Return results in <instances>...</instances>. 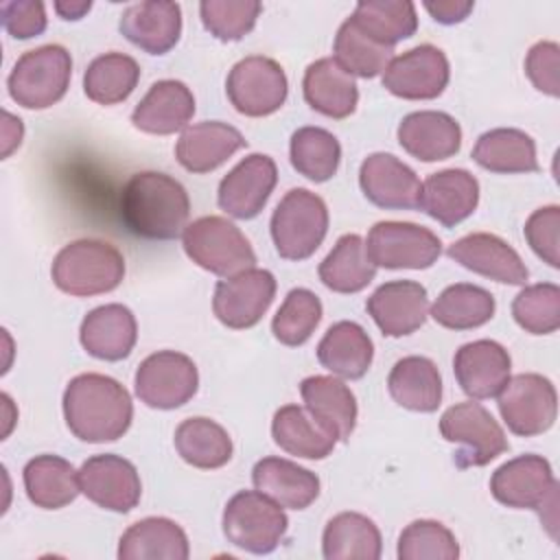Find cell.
I'll use <instances>...</instances> for the list:
<instances>
[{"mask_svg":"<svg viewBox=\"0 0 560 560\" xmlns=\"http://www.w3.org/2000/svg\"><path fill=\"white\" fill-rule=\"evenodd\" d=\"M22 133H24V127H22V120L15 118L13 114L4 112V129H2V138H4V149H2V158H9V153L20 147L22 142Z\"/></svg>","mask_w":560,"mask_h":560,"instance_id":"db71d44e","label":"cell"},{"mask_svg":"<svg viewBox=\"0 0 560 560\" xmlns=\"http://www.w3.org/2000/svg\"><path fill=\"white\" fill-rule=\"evenodd\" d=\"M83 350L101 361L127 359L138 339L133 313L122 304H103L92 308L79 328Z\"/></svg>","mask_w":560,"mask_h":560,"instance_id":"4316f807","label":"cell"},{"mask_svg":"<svg viewBox=\"0 0 560 560\" xmlns=\"http://www.w3.org/2000/svg\"><path fill=\"white\" fill-rule=\"evenodd\" d=\"M446 254L464 269L490 278L494 282L525 284L529 278V271L518 252L510 243L490 232L466 234L451 243Z\"/></svg>","mask_w":560,"mask_h":560,"instance_id":"d6986e66","label":"cell"},{"mask_svg":"<svg viewBox=\"0 0 560 560\" xmlns=\"http://www.w3.org/2000/svg\"><path fill=\"white\" fill-rule=\"evenodd\" d=\"M262 11L256 0H203L199 4V18L210 35L221 42H238L254 26Z\"/></svg>","mask_w":560,"mask_h":560,"instance_id":"c3c4849f","label":"cell"},{"mask_svg":"<svg viewBox=\"0 0 560 560\" xmlns=\"http://www.w3.org/2000/svg\"><path fill=\"white\" fill-rule=\"evenodd\" d=\"M304 407L322 422L337 440L348 442L357 424V398L350 387L335 376H306L300 383Z\"/></svg>","mask_w":560,"mask_h":560,"instance_id":"4dcf8cb0","label":"cell"},{"mask_svg":"<svg viewBox=\"0 0 560 560\" xmlns=\"http://www.w3.org/2000/svg\"><path fill=\"white\" fill-rule=\"evenodd\" d=\"M24 490L33 505L42 510H59L81 492L79 470L59 455H37L22 470Z\"/></svg>","mask_w":560,"mask_h":560,"instance_id":"e575fe53","label":"cell"},{"mask_svg":"<svg viewBox=\"0 0 560 560\" xmlns=\"http://www.w3.org/2000/svg\"><path fill=\"white\" fill-rule=\"evenodd\" d=\"M50 278L59 291L74 298L109 293L125 278V258L107 241L79 238L57 252Z\"/></svg>","mask_w":560,"mask_h":560,"instance_id":"3957f363","label":"cell"},{"mask_svg":"<svg viewBox=\"0 0 560 560\" xmlns=\"http://www.w3.org/2000/svg\"><path fill=\"white\" fill-rule=\"evenodd\" d=\"M289 158L302 177L322 184L339 171L341 144L324 127H300L291 136Z\"/></svg>","mask_w":560,"mask_h":560,"instance_id":"7bdbcfd3","label":"cell"},{"mask_svg":"<svg viewBox=\"0 0 560 560\" xmlns=\"http://www.w3.org/2000/svg\"><path fill=\"white\" fill-rule=\"evenodd\" d=\"M118 28L140 50L164 55L179 42L182 9L171 0L136 2L122 11Z\"/></svg>","mask_w":560,"mask_h":560,"instance_id":"7402d4cb","label":"cell"},{"mask_svg":"<svg viewBox=\"0 0 560 560\" xmlns=\"http://www.w3.org/2000/svg\"><path fill=\"white\" fill-rule=\"evenodd\" d=\"M92 9V2H55V11L63 18V20H79L83 18L88 11Z\"/></svg>","mask_w":560,"mask_h":560,"instance_id":"11a10c76","label":"cell"},{"mask_svg":"<svg viewBox=\"0 0 560 560\" xmlns=\"http://www.w3.org/2000/svg\"><path fill=\"white\" fill-rule=\"evenodd\" d=\"M525 241L532 247V252L547 262L549 267L558 269L560 267V256H558V234H560V208L553 206H542L534 210L523 228Z\"/></svg>","mask_w":560,"mask_h":560,"instance_id":"681fc988","label":"cell"},{"mask_svg":"<svg viewBox=\"0 0 560 560\" xmlns=\"http://www.w3.org/2000/svg\"><path fill=\"white\" fill-rule=\"evenodd\" d=\"M475 2L470 0H442V2H424V9L440 24H457L468 18Z\"/></svg>","mask_w":560,"mask_h":560,"instance_id":"f5cc1de1","label":"cell"},{"mask_svg":"<svg viewBox=\"0 0 560 560\" xmlns=\"http://www.w3.org/2000/svg\"><path fill=\"white\" fill-rule=\"evenodd\" d=\"M319 280L335 293H359L376 276V267L365 252V241L359 234H343L319 262Z\"/></svg>","mask_w":560,"mask_h":560,"instance_id":"f35d334b","label":"cell"},{"mask_svg":"<svg viewBox=\"0 0 560 560\" xmlns=\"http://www.w3.org/2000/svg\"><path fill=\"white\" fill-rule=\"evenodd\" d=\"M177 455L201 470H214L225 466L232 459V438L230 433L214 420L195 416L186 418L177 424L175 435Z\"/></svg>","mask_w":560,"mask_h":560,"instance_id":"74e56055","label":"cell"},{"mask_svg":"<svg viewBox=\"0 0 560 560\" xmlns=\"http://www.w3.org/2000/svg\"><path fill=\"white\" fill-rule=\"evenodd\" d=\"M136 396L151 409H177L186 405L199 387L195 361L175 350H158L140 361L133 376Z\"/></svg>","mask_w":560,"mask_h":560,"instance_id":"7c38bea8","label":"cell"},{"mask_svg":"<svg viewBox=\"0 0 560 560\" xmlns=\"http://www.w3.org/2000/svg\"><path fill=\"white\" fill-rule=\"evenodd\" d=\"M494 308L497 304L488 289L455 282L438 295L429 315L448 330H470L488 324L494 317Z\"/></svg>","mask_w":560,"mask_h":560,"instance_id":"ab89813d","label":"cell"},{"mask_svg":"<svg viewBox=\"0 0 560 560\" xmlns=\"http://www.w3.org/2000/svg\"><path fill=\"white\" fill-rule=\"evenodd\" d=\"M79 486L92 503L118 514L131 512L142 494L136 466L114 453L88 457L79 468Z\"/></svg>","mask_w":560,"mask_h":560,"instance_id":"2e32d148","label":"cell"},{"mask_svg":"<svg viewBox=\"0 0 560 560\" xmlns=\"http://www.w3.org/2000/svg\"><path fill=\"white\" fill-rule=\"evenodd\" d=\"M383 540L376 523L359 512L335 514L322 534L326 560H378Z\"/></svg>","mask_w":560,"mask_h":560,"instance_id":"8d00e7d4","label":"cell"},{"mask_svg":"<svg viewBox=\"0 0 560 560\" xmlns=\"http://www.w3.org/2000/svg\"><path fill=\"white\" fill-rule=\"evenodd\" d=\"M512 359L508 350L492 339L464 343L453 357L457 385L470 400L494 398L510 378Z\"/></svg>","mask_w":560,"mask_h":560,"instance_id":"44dd1931","label":"cell"},{"mask_svg":"<svg viewBox=\"0 0 560 560\" xmlns=\"http://www.w3.org/2000/svg\"><path fill=\"white\" fill-rule=\"evenodd\" d=\"M497 405L503 422L514 435L534 438L549 431L558 416L553 383L536 372H523L501 387Z\"/></svg>","mask_w":560,"mask_h":560,"instance_id":"8fae6325","label":"cell"},{"mask_svg":"<svg viewBox=\"0 0 560 560\" xmlns=\"http://www.w3.org/2000/svg\"><path fill=\"white\" fill-rule=\"evenodd\" d=\"M225 94L238 114L262 118L284 105L289 81L276 59L265 55H249L236 61L228 72Z\"/></svg>","mask_w":560,"mask_h":560,"instance_id":"30bf717a","label":"cell"},{"mask_svg":"<svg viewBox=\"0 0 560 560\" xmlns=\"http://www.w3.org/2000/svg\"><path fill=\"white\" fill-rule=\"evenodd\" d=\"M451 79L446 55L433 44H420L394 57L383 70V88L405 101L438 98Z\"/></svg>","mask_w":560,"mask_h":560,"instance_id":"9a60e30c","label":"cell"},{"mask_svg":"<svg viewBox=\"0 0 560 560\" xmlns=\"http://www.w3.org/2000/svg\"><path fill=\"white\" fill-rule=\"evenodd\" d=\"M273 298V273L252 267L217 282L212 295V313L223 326L232 330H245L262 319Z\"/></svg>","mask_w":560,"mask_h":560,"instance_id":"5bb4252c","label":"cell"},{"mask_svg":"<svg viewBox=\"0 0 560 560\" xmlns=\"http://www.w3.org/2000/svg\"><path fill=\"white\" fill-rule=\"evenodd\" d=\"M271 435L284 453L304 459H324L337 444V438L300 405H284L273 413Z\"/></svg>","mask_w":560,"mask_h":560,"instance_id":"836d02e7","label":"cell"},{"mask_svg":"<svg viewBox=\"0 0 560 560\" xmlns=\"http://www.w3.org/2000/svg\"><path fill=\"white\" fill-rule=\"evenodd\" d=\"M223 536L234 547L265 556L271 553L289 529V518L276 501L258 490L236 492L223 510Z\"/></svg>","mask_w":560,"mask_h":560,"instance_id":"52a82bcc","label":"cell"},{"mask_svg":"<svg viewBox=\"0 0 560 560\" xmlns=\"http://www.w3.org/2000/svg\"><path fill=\"white\" fill-rule=\"evenodd\" d=\"M188 214L186 188L166 173H136L120 190V219L140 238L173 241L184 232Z\"/></svg>","mask_w":560,"mask_h":560,"instance_id":"7a4b0ae2","label":"cell"},{"mask_svg":"<svg viewBox=\"0 0 560 560\" xmlns=\"http://www.w3.org/2000/svg\"><path fill=\"white\" fill-rule=\"evenodd\" d=\"M0 18L4 31L15 39H31L46 31V9L39 0L2 2Z\"/></svg>","mask_w":560,"mask_h":560,"instance_id":"816d5d0a","label":"cell"},{"mask_svg":"<svg viewBox=\"0 0 560 560\" xmlns=\"http://www.w3.org/2000/svg\"><path fill=\"white\" fill-rule=\"evenodd\" d=\"M195 114L190 88L177 79L155 81L131 112L136 129L151 136H171L188 127Z\"/></svg>","mask_w":560,"mask_h":560,"instance_id":"484cf974","label":"cell"},{"mask_svg":"<svg viewBox=\"0 0 560 560\" xmlns=\"http://www.w3.org/2000/svg\"><path fill=\"white\" fill-rule=\"evenodd\" d=\"M387 389L394 402L409 411L431 413L442 402V376L438 365L420 354L402 357L387 376Z\"/></svg>","mask_w":560,"mask_h":560,"instance_id":"d6a6232c","label":"cell"},{"mask_svg":"<svg viewBox=\"0 0 560 560\" xmlns=\"http://www.w3.org/2000/svg\"><path fill=\"white\" fill-rule=\"evenodd\" d=\"M322 313V302L311 289H291L271 319V332L282 346H302L319 326Z\"/></svg>","mask_w":560,"mask_h":560,"instance_id":"f6af8a7d","label":"cell"},{"mask_svg":"<svg viewBox=\"0 0 560 560\" xmlns=\"http://www.w3.org/2000/svg\"><path fill=\"white\" fill-rule=\"evenodd\" d=\"M440 433L459 446L453 455L457 468L486 466L510 448L501 424L483 405L472 400L448 407L440 418Z\"/></svg>","mask_w":560,"mask_h":560,"instance_id":"ba28073f","label":"cell"},{"mask_svg":"<svg viewBox=\"0 0 560 560\" xmlns=\"http://www.w3.org/2000/svg\"><path fill=\"white\" fill-rule=\"evenodd\" d=\"M269 232L273 247L284 260H306L328 232V208L308 188H291L276 206Z\"/></svg>","mask_w":560,"mask_h":560,"instance_id":"277c9868","label":"cell"},{"mask_svg":"<svg viewBox=\"0 0 560 560\" xmlns=\"http://www.w3.org/2000/svg\"><path fill=\"white\" fill-rule=\"evenodd\" d=\"M72 77V57L59 44L26 50L9 72V96L26 109H46L59 103Z\"/></svg>","mask_w":560,"mask_h":560,"instance_id":"8992f818","label":"cell"},{"mask_svg":"<svg viewBox=\"0 0 560 560\" xmlns=\"http://www.w3.org/2000/svg\"><path fill=\"white\" fill-rule=\"evenodd\" d=\"M365 252L374 267L429 269L442 254V241L418 223L378 221L368 232Z\"/></svg>","mask_w":560,"mask_h":560,"instance_id":"4fadbf2b","label":"cell"},{"mask_svg":"<svg viewBox=\"0 0 560 560\" xmlns=\"http://www.w3.org/2000/svg\"><path fill=\"white\" fill-rule=\"evenodd\" d=\"M512 317L525 332H556L560 326V287L553 282L525 287L512 302Z\"/></svg>","mask_w":560,"mask_h":560,"instance_id":"7dc6e473","label":"cell"},{"mask_svg":"<svg viewBox=\"0 0 560 560\" xmlns=\"http://www.w3.org/2000/svg\"><path fill=\"white\" fill-rule=\"evenodd\" d=\"M479 203V182L466 168H444L429 175L420 190V210L444 228L466 221Z\"/></svg>","mask_w":560,"mask_h":560,"instance_id":"603a6c76","label":"cell"},{"mask_svg":"<svg viewBox=\"0 0 560 560\" xmlns=\"http://www.w3.org/2000/svg\"><path fill=\"white\" fill-rule=\"evenodd\" d=\"M359 186L365 199L385 210L420 208L422 182L392 153H370L359 168Z\"/></svg>","mask_w":560,"mask_h":560,"instance_id":"ac0fdd59","label":"cell"},{"mask_svg":"<svg viewBox=\"0 0 560 560\" xmlns=\"http://www.w3.org/2000/svg\"><path fill=\"white\" fill-rule=\"evenodd\" d=\"M558 68H560V48L556 42H536L529 48L525 57V74L529 77L532 85L538 92L553 98L560 94Z\"/></svg>","mask_w":560,"mask_h":560,"instance_id":"f907efd6","label":"cell"},{"mask_svg":"<svg viewBox=\"0 0 560 560\" xmlns=\"http://www.w3.org/2000/svg\"><path fill=\"white\" fill-rule=\"evenodd\" d=\"M490 492L501 505L556 514L558 481L542 455L527 453L501 464L490 477Z\"/></svg>","mask_w":560,"mask_h":560,"instance_id":"9c48e42d","label":"cell"},{"mask_svg":"<svg viewBox=\"0 0 560 560\" xmlns=\"http://www.w3.org/2000/svg\"><path fill=\"white\" fill-rule=\"evenodd\" d=\"M245 144L247 140L236 127L221 120H203L182 131L175 144V158L188 173L201 175L219 168Z\"/></svg>","mask_w":560,"mask_h":560,"instance_id":"d4e9b609","label":"cell"},{"mask_svg":"<svg viewBox=\"0 0 560 560\" xmlns=\"http://www.w3.org/2000/svg\"><path fill=\"white\" fill-rule=\"evenodd\" d=\"M140 81V66L125 52L94 57L83 74V92L96 105H118L129 98Z\"/></svg>","mask_w":560,"mask_h":560,"instance_id":"60d3db41","label":"cell"},{"mask_svg":"<svg viewBox=\"0 0 560 560\" xmlns=\"http://www.w3.org/2000/svg\"><path fill=\"white\" fill-rule=\"evenodd\" d=\"M254 488L282 508L306 510L319 497V477L284 457H262L252 468Z\"/></svg>","mask_w":560,"mask_h":560,"instance_id":"f1b7e54d","label":"cell"},{"mask_svg":"<svg viewBox=\"0 0 560 560\" xmlns=\"http://www.w3.org/2000/svg\"><path fill=\"white\" fill-rule=\"evenodd\" d=\"M472 160L481 168L501 175L538 171L534 138L514 127H497L481 133L472 147Z\"/></svg>","mask_w":560,"mask_h":560,"instance_id":"d590c367","label":"cell"},{"mask_svg":"<svg viewBox=\"0 0 560 560\" xmlns=\"http://www.w3.org/2000/svg\"><path fill=\"white\" fill-rule=\"evenodd\" d=\"M350 20L368 37L392 48L418 28L416 4L409 0H361Z\"/></svg>","mask_w":560,"mask_h":560,"instance_id":"b9f144b4","label":"cell"},{"mask_svg":"<svg viewBox=\"0 0 560 560\" xmlns=\"http://www.w3.org/2000/svg\"><path fill=\"white\" fill-rule=\"evenodd\" d=\"M365 308L385 337H405L427 322L429 295L420 282L392 280L368 298Z\"/></svg>","mask_w":560,"mask_h":560,"instance_id":"ffe728a7","label":"cell"},{"mask_svg":"<svg viewBox=\"0 0 560 560\" xmlns=\"http://www.w3.org/2000/svg\"><path fill=\"white\" fill-rule=\"evenodd\" d=\"M374 359V343L357 322L341 319L332 324L317 343V361L335 376L357 381Z\"/></svg>","mask_w":560,"mask_h":560,"instance_id":"1f68e13d","label":"cell"},{"mask_svg":"<svg viewBox=\"0 0 560 560\" xmlns=\"http://www.w3.org/2000/svg\"><path fill=\"white\" fill-rule=\"evenodd\" d=\"M396 556L400 560H455L459 558V545L446 525L420 518L400 532Z\"/></svg>","mask_w":560,"mask_h":560,"instance_id":"bcb514c9","label":"cell"},{"mask_svg":"<svg viewBox=\"0 0 560 560\" xmlns=\"http://www.w3.org/2000/svg\"><path fill=\"white\" fill-rule=\"evenodd\" d=\"M304 101L322 116L341 120L354 114L359 90L352 74H348L332 57H322L304 70L302 79Z\"/></svg>","mask_w":560,"mask_h":560,"instance_id":"83f0119b","label":"cell"},{"mask_svg":"<svg viewBox=\"0 0 560 560\" xmlns=\"http://www.w3.org/2000/svg\"><path fill=\"white\" fill-rule=\"evenodd\" d=\"M188 556L186 532L164 516H147L129 525L118 542L120 560H186Z\"/></svg>","mask_w":560,"mask_h":560,"instance_id":"f546056e","label":"cell"},{"mask_svg":"<svg viewBox=\"0 0 560 560\" xmlns=\"http://www.w3.org/2000/svg\"><path fill=\"white\" fill-rule=\"evenodd\" d=\"M278 182V166L265 153H249L221 182L217 190L219 208L234 219H254L269 201Z\"/></svg>","mask_w":560,"mask_h":560,"instance_id":"e0dca14e","label":"cell"},{"mask_svg":"<svg viewBox=\"0 0 560 560\" xmlns=\"http://www.w3.org/2000/svg\"><path fill=\"white\" fill-rule=\"evenodd\" d=\"M61 405L70 433L88 444L122 438L133 420L129 392L116 378L98 372L70 378Z\"/></svg>","mask_w":560,"mask_h":560,"instance_id":"6da1fadb","label":"cell"},{"mask_svg":"<svg viewBox=\"0 0 560 560\" xmlns=\"http://www.w3.org/2000/svg\"><path fill=\"white\" fill-rule=\"evenodd\" d=\"M335 61L352 77L374 79L394 59V48L368 37L350 18L341 22L335 35Z\"/></svg>","mask_w":560,"mask_h":560,"instance_id":"ee69618b","label":"cell"},{"mask_svg":"<svg viewBox=\"0 0 560 560\" xmlns=\"http://www.w3.org/2000/svg\"><path fill=\"white\" fill-rule=\"evenodd\" d=\"M182 247L197 267L221 278L252 269L256 262V254L238 225L217 214L188 223L182 232Z\"/></svg>","mask_w":560,"mask_h":560,"instance_id":"5b68a950","label":"cell"},{"mask_svg":"<svg viewBox=\"0 0 560 560\" xmlns=\"http://www.w3.org/2000/svg\"><path fill=\"white\" fill-rule=\"evenodd\" d=\"M396 133L400 147L420 162L448 160L462 149L459 122L451 114L438 109L407 114Z\"/></svg>","mask_w":560,"mask_h":560,"instance_id":"cb8c5ba5","label":"cell"}]
</instances>
